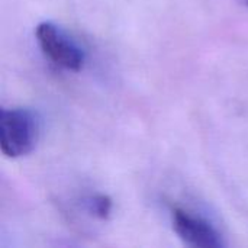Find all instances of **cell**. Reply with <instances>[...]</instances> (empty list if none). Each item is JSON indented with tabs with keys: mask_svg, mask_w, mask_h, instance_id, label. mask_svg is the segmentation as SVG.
<instances>
[{
	"mask_svg": "<svg viewBox=\"0 0 248 248\" xmlns=\"http://www.w3.org/2000/svg\"><path fill=\"white\" fill-rule=\"evenodd\" d=\"M39 121L25 108L0 110V148L9 158L29 154L38 140Z\"/></svg>",
	"mask_w": 248,
	"mask_h": 248,
	"instance_id": "cell-1",
	"label": "cell"
},
{
	"mask_svg": "<svg viewBox=\"0 0 248 248\" xmlns=\"http://www.w3.org/2000/svg\"><path fill=\"white\" fill-rule=\"evenodd\" d=\"M35 36L42 52L57 65L80 71L84 64V52L65 33L51 22H41L35 29Z\"/></svg>",
	"mask_w": 248,
	"mask_h": 248,
	"instance_id": "cell-2",
	"label": "cell"
},
{
	"mask_svg": "<svg viewBox=\"0 0 248 248\" xmlns=\"http://www.w3.org/2000/svg\"><path fill=\"white\" fill-rule=\"evenodd\" d=\"M173 230L179 235V238L190 247H225L221 234L214 228L212 224L180 208L173 209Z\"/></svg>",
	"mask_w": 248,
	"mask_h": 248,
	"instance_id": "cell-3",
	"label": "cell"
},
{
	"mask_svg": "<svg viewBox=\"0 0 248 248\" xmlns=\"http://www.w3.org/2000/svg\"><path fill=\"white\" fill-rule=\"evenodd\" d=\"M87 211L99 219H108L112 212V199L106 195H96L87 199Z\"/></svg>",
	"mask_w": 248,
	"mask_h": 248,
	"instance_id": "cell-4",
	"label": "cell"
},
{
	"mask_svg": "<svg viewBox=\"0 0 248 248\" xmlns=\"http://www.w3.org/2000/svg\"><path fill=\"white\" fill-rule=\"evenodd\" d=\"M247 4H248V0H247Z\"/></svg>",
	"mask_w": 248,
	"mask_h": 248,
	"instance_id": "cell-5",
	"label": "cell"
}]
</instances>
